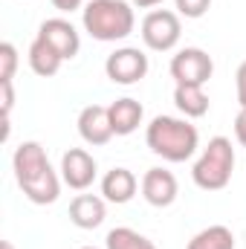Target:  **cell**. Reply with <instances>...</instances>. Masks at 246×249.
Wrapping results in <instances>:
<instances>
[{
  "mask_svg": "<svg viewBox=\"0 0 246 249\" xmlns=\"http://www.w3.org/2000/svg\"><path fill=\"white\" fill-rule=\"evenodd\" d=\"M12 165H15L18 186L23 188V194L32 203L47 206V203L58 200L61 183H58V174L53 171L50 157H47L41 142H20L15 157H12Z\"/></svg>",
  "mask_w": 246,
  "mask_h": 249,
  "instance_id": "6da1fadb",
  "label": "cell"
},
{
  "mask_svg": "<svg viewBox=\"0 0 246 249\" xmlns=\"http://www.w3.org/2000/svg\"><path fill=\"white\" fill-rule=\"evenodd\" d=\"M145 142L157 157H162L168 162H185V160L194 157V151L200 145V133L185 119L154 116L151 124L145 127Z\"/></svg>",
  "mask_w": 246,
  "mask_h": 249,
  "instance_id": "7a4b0ae2",
  "label": "cell"
},
{
  "mask_svg": "<svg viewBox=\"0 0 246 249\" xmlns=\"http://www.w3.org/2000/svg\"><path fill=\"white\" fill-rule=\"evenodd\" d=\"M81 23L96 41H124L133 32V9L127 0H87Z\"/></svg>",
  "mask_w": 246,
  "mask_h": 249,
  "instance_id": "3957f363",
  "label": "cell"
},
{
  "mask_svg": "<svg viewBox=\"0 0 246 249\" xmlns=\"http://www.w3.org/2000/svg\"><path fill=\"white\" fill-rule=\"evenodd\" d=\"M232 171H235V148H232V139L214 136V139H209V145L203 148L200 160L194 162L191 177H194V183L203 188V191H220V188L229 186Z\"/></svg>",
  "mask_w": 246,
  "mask_h": 249,
  "instance_id": "277c9868",
  "label": "cell"
},
{
  "mask_svg": "<svg viewBox=\"0 0 246 249\" xmlns=\"http://www.w3.org/2000/svg\"><path fill=\"white\" fill-rule=\"evenodd\" d=\"M180 32H183L180 15H177V12H168V9H154V12H148L145 20H142V41H145V47L154 50V53H168V50H174L177 41H180Z\"/></svg>",
  "mask_w": 246,
  "mask_h": 249,
  "instance_id": "5b68a950",
  "label": "cell"
},
{
  "mask_svg": "<svg viewBox=\"0 0 246 249\" xmlns=\"http://www.w3.org/2000/svg\"><path fill=\"white\" fill-rule=\"evenodd\" d=\"M214 72V61L206 50L200 47H185L180 50L174 58H171V78L177 84H194V87H203Z\"/></svg>",
  "mask_w": 246,
  "mask_h": 249,
  "instance_id": "8992f818",
  "label": "cell"
},
{
  "mask_svg": "<svg viewBox=\"0 0 246 249\" xmlns=\"http://www.w3.org/2000/svg\"><path fill=\"white\" fill-rule=\"evenodd\" d=\"M105 72L113 84H136L148 75V55L139 47H122L116 53L107 55L105 61Z\"/></svg>",
  "mask_w": 246,
  "mask_h": 249,
  "instance_id": "52a82bcc",
  "label": "cell"
},
{
  "mask_svg": "<svg viewBox=\"0 0 246 249\" xmlns=\"http://www.w3.org/2000/svg\"><path fill=\"white\" fill-rule=\"evenodd\" d=\"M38 38H44L64 61L75 58L78 50H81V38H78L75 26H72L70 20H64V18H47V20L38 26Z\"/></svg>",
  "mask_w": 246,
  "mask_h": 249,
  "instance_id": "ba28073f",
  "label": "cell"
},
{
  "mask_svg": "<svg viewBox=\"0 0 246 249\" xmlns=\"http://www.w3.org/2000/svg\"><path fill=\"white\" fill-rule=\"evenodd\" d=\"M96 171H99V165H96L93 154L84 151V148H70L61 157V177L64 183L70 188H75V191H84L87 186H93Z\"/></svg>",
  "mask_w": 246,
  "mask_h": 249,
  "instance_id": "9c48e42d",
  "label": "cell"
},
{
  "mask_svg": "<svg viewBox=\"0 0 246 249\" xmlns=\"http://www.w3.org/2000/svg\"><path fill=\"white\" fill-rule=\"evenodd\" d=\"M78 133L87 145H107L116 133L110 124V113L105 105H87L78 113Z\"/></svg>",
  "mask_w": 246,
  "mask_h": 249,
  "instance_id": "30bf717a",
  "label": "cell"
},
{
  "mask_svg": "<svg viewBox=\"0 0 246 249\" xmlns=\"http://www.w3.org/2000/svg\"><path fill=\"white\" fill-rule=\"evenodd\" d=\"M177 191H180V186H177V177L171 171H165V168H148L145 171V177H142V197L151 206H157V209L171 206L177 200Z\"/></svg>",
  "mask_w": 246,
  "mask_h": 249,
  "instance_id": "8fae6325",
  "label": "cell"
},
{
  "mask_svg": "<svg viewBox=\"0 0 246 249\" xmlns=\"http://www.w3.org/2000/svg\"><path fill=\"white\" fill-rule=\"evenodd\" d=\"M107 217V209H105V200L96 197V194H75L72 203H70V220L78 226V229H96L102 226Z\"/></svg>",
  "mask_w": 246,
  "mask_h": 249,
  "instance_id": "7c38bea8",
  "label": "cell"
},
{
  "mask_svg": "<svg viewBox=\"0 0 246 249\" xmlns=\"http://www.w3.org/2000/svg\"><path fill=\"white\" fill-rule=\"evenodd\" d=\"M136 186H139V183H136V177H133L130 168H110V171L102 177V194H105V200H110V203H116V206L133 200Z\"/></svg>",
  "mask_w": 246,
  "mask_h": 249,
  "instance_id": "4fadbf2b",
  "label": "cell"
},
{
  "mask_svg": "<svg viewBox=\"0 0 246 249\" xmlns=\"http://www.w3.org/2000/svg\"><path fill=\"white\" fill-rule=\"evenodd\" d=\"M107 113H110V124H113V133L116 136H127V133H133L139 124H142V116H145V110H142V105L136 102V99H116L110 107H107Z\"/></svg>",
  "mask_w": 246,
  "mask_h": 249,
  "instance_id": "5bb4252c",
  "label": "cell"
},
{
  "mask_svg": "<svg viewBox=\"0 0 246 249\" xmlns=\"http://www.w3.org/2000/svg\"><path fill=\"white\" fill-rule=\"evenodd\" d=\"M174 105L185 119H200L209 113V96L203 87H194V84H177L174 87Z\"/></svg>",
  "mask_w": 246,
  "mask_h": 249,
  "instance_id": "9a60e30c",
  "label": "cell"
},
{
  "mask_svg": "<svg viewBox=\"0 0 246 249\" xmlns=\"http://www.w3.org/2000/svg\"><path fill=\"white\" fill-rule=\"evenodd\" d=\"M64 58L44 41V38H38L35 35V41L29 44V67H32V72H38V75H44V78H50V75H55L58 70H61Z\"/></svg>",
  "mask_w": 246,
  "mask_h": 249,
  "instance_id": "2e32d148",
  "label": "cell"
},
{
  "mask_svg": "<svg viewBox=\"0 0 246 249\" xmlns=\"http://www.w3.org/2000/svg\"><path fill=\"white\" fill-rule=\"evenodd\" d=\"M185 249H235V232L223 223H214V226H206L200 229Z\"/></svg>",
  "mask_w": 246,
  "mask_h": 249,
  "instance_id": "e0dca14e",
  "label": "cell"
},
{
  "mask_svg": "<svg viewBox=\"0 0 246 249\" xmlns=\"http://www.w3.org/2000/svg\"><path fill=\"white\" fill-rule=\"evenodd\" d=\"M105 247L107 249H157V244L148 241L145 235H139V232L130 229V226H116V229L107 232Z\"/></svg>",
  "mask_w": 246,
  "mask_h": 249,
  "instance_id": "ac0fdd59",
  "label": "cell"
},
{
  "mask_svg": "<svg viewBox=\"0 0 246 249\" xmlns=\"http://www.w3.org/2000/svg\"><path fill=\"white\" fill-rule=\"evenodd\" d=\"M0 81H12L15 78V70H18V50L9 44V41H3L0 44Z\"/></svg>",
  "mask_w": 246,
  "mask_h": 249,
  "instance_id": "d6986e66",
  "label": "cell"
},
{
  "mask_svg": "<svg viewBox=\"0 0 246 249\" xmlns=\"http://www.w3.org/2000/svg\"><path fill=\"white\" fill-rule=\"evenodd\" d=\"M177 3V12L185 18H203L211 6V0H174Z\"/></svg>",
  "mask_w": 246,
  "mask_h": 249,
  "instance_id": "ffe728a7",
  "label": "cell"
},
{
  "mask_svg": "<svg viewBox=\"0 0 246 249\" xmlns=\"http://www.w3.org/2000/svg\"><path fill=\"white\" fill-rule=\"evenodd\" d=\"M235 87H238V105L246 110V61L238 67L235 72Z\"/></svg>",
  "mask_w": 246,
  "mask_h": 249,
  "instance_id": "44dd1931",
  "label": "cell"
},
{
  "mask_svg": "<svg viewBox=\"0 0 246 249\" xmlns=\"http://www.w3.org/2000/svg\"><path fill=\"white\" fill-rule=\"evenodd\" d=\"M0 90H3V116H9V113H12V105H15L12 81H0Z\"/></svg>",
  "mask_w": 246,
  "mask_h": 249,
  "instance_id": "7402d4cb",
  "label": "cell"
},
{
  "mask_svg": "<svg viewBox=\"0 0 246 249\" xmlns=\"http://www.w3.org/2000/svg\"><path fill=\"white\" fill-rule=\"evenodd\" d=\"M235 139L246 148V110H244V107H241V110H238V116H235Z\"/></svg>",
  "mask_w": 246,
  "mask_h": 249,
  "instance_id": "603a6c76",
  "label": "cell"
},
{
  "mask_svg": "<svg viewBox=\"0 0 246 249\" xmlns=\"http://www.w3.org/2000/svg\"><path fill=\"white\" fill-rule=\"evenodd\" d=\"M84 0H53V6L55 9H61V12H72V9H78Z\"/></svg>",
  "mask_w": 246,
  "mask_h": 249,
  "instance_id": "cb8c5ba5",
  "label": "cell"
},
{
  "mask_svg": "<svg viewBox=\"0 0 246 249\" xmlns=\"http://www.w3.org/2000/svg\"><path fill=\"white\" fill-rule=\"evenodd\" d=\"M133 6H139V9H151V6H159L162 0H130Z\"/></svg>",
  "mask_w": 246,
  "mask_h": 249,
  "instance_id": "d4e9b609",
  "label": "cell"
},
{
  "mask_svg": "<svg viewBox=\"0 0 246 249\" xmlns=\"http://www.w3.org/2000/svg\"><path fill=\"white\" fill-rule=\"evenodd\" d=\"M0 249H15V247H12L9 241H3V244H0Z\"/></svg>",
  "mask_w": 246,
  "mask_h": 249,
  "instance_id": "484cf974",
  "label": "cell"
},
{
  "mask_svg": "<svg viewBox=\"0 0 246 249\" xmlns=\"http://www.w3.org/2000/svg\"><path fill=\"white\" fill-rule=\"evenodd\" d=\"M81 249H96V247H81Z\"/></svg>",
  "mask_w": 246,
  "mask_h": 249,
  "instance_id": "4316f807",
  "label": "cell"
}]
</instances>
